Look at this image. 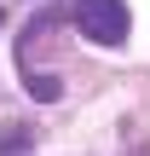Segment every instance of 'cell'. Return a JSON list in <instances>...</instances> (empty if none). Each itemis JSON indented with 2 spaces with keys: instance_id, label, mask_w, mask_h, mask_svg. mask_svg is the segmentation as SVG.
I'll list each match as a JSON object with an SVG mask.
<instances>
[{
  "instance_id": "1",
  "label": "cell",
  "mask_w": 150,
  "mask_h": 156,
  "mask_svg": "<svg viewBox=\"0 0 150 156\" xmlns=\"http://www.w3.org/2000/svg\"><path fill=\"white\" fill-rule=\"evenodd\" d=\"M75 29L92 46H121L127 41V6L121 0H75Z\"/></svg>"
},
{
  "instance_id": "2",
  "label": "cell",
  "mask_w": 150,
  "mask_h": 156,
  "mask_svg": "<svg viewBox=\"0 0 150 156\" xmlns=\"http://www.w3.org/2000/svg\"><path fill=\"white\" fill-rule=\"evenodd\" d=\"M29 145H35L29 127H6V133H0V156H29Z\"/></svg>"
}]
</instances>
